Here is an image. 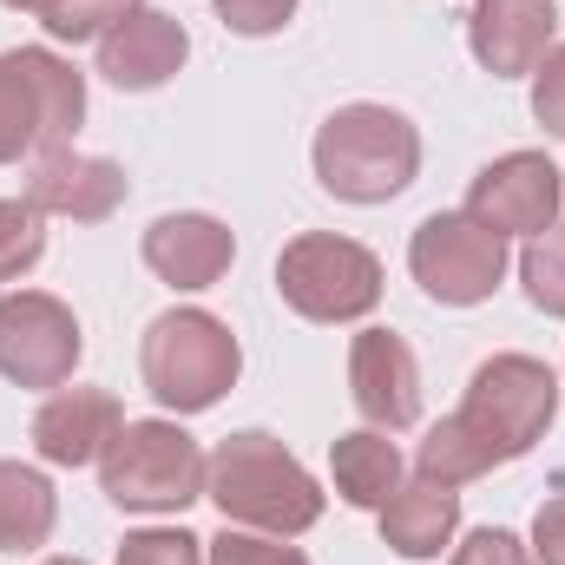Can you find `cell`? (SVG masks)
Instances as JSON below:
<instances>
[{
	"label": "cell",
	"instance_id": "3",
	"mask_svg": "<svg viewBox=\"0 0 565 565\" xmlns=\"http://www.w3.org/2000/svg\"><path fill=\"white\" fill-rule=\"evenodd\" d=\"M139 369H145V388H151L158 408H171V415H204V408H217V402L237 388L244 349H237V335H231L211 309H164V316L145 329Z\"/></svg>",
	"mask_w": 565,
	"mask_h": 565
},
{
	"label": "cell",
	"instance_id": "22",
	"mask_svg": "<svg viewBox=\"0 0 565 565\" xmlns=\"http://www.w3.org/2000/svg\"><path fill=\"white\" fill-rule=\"evenodd\" d=\"M46 257V217L26 198H0V282H20Z\"/></svg>",
	"mask_w": 565,
	"mask_h": 565
},
{
	"label": "cell",
	"instance_id": "28",
	"mask_svg": "<svg viewBox=\"0 0 565 565\" xmlns=\"http://www.w3.org/2000/svg\"><path fill=\"white\" fill-rule=\"evenodd\" d=\"M454 565H533V546L507 526H480L454 546Z\"/></svg>",
	"mask_w": 565,
	"mask_h": 565
},
{
	"label": "cell",
	"instance_id": "29",
	"mask_svg": "<svg viewBox=\"0 0 565 565\" xmlns=\"http://www.w3.org/2000/svg\"><path fill=\"white\" fill-rule=\"evenodd\" d=\"M533 119L565 139V46H553V53L533 66Z\"/></svg>",
	"mask_w": 565,
	"mask_h": 565
},
{
	"label": "cell",
	"instance_id": "9",
	"mask_svg": "<svg viewBox=\"0 0 565 565\" xmlns=\"http://www.w3.org/2000/svg\"><path fill=\"white\" fill-rule=\"evenodd\" d=\"M559 204H565V184H559V164L546 151H507L467 191V211L487 231H500V237H540V231H553Z\"/></svg>",
	"mask_w": 565,
	"mask_h": 565
},
{
	"label": "cell",
	"instance_id": "26",
	"mask_svg": "<svg viewBox=\"0 0 565 565\" xmlns=\"http://www.w3.org/2000/svg\"><path fill=\"white\" fill-rule=\"evenodd\" d=\"M119 565H204V540H191L184 526H145L126 533Z\"/></svg>",
	"mask_w": 565,
	"mask_h": 565
},
{
	"label": "cell",
	"instance_id": "11",
	"mask_svg": "<svg viewBox=\"0 0 565 565\" xmlns=\"http://www.w3.org/2000/svg\"><path fill=\"white\" fill-rule=\"evenodd\" d=\"M126 164L113 158H86V151H40L26 171V204L40 217H73V224H106L126 204Z\"/></svg>",
	"mask_w": 565,
	"mask_h": 565
},
{
	"label": "cell",
	"instance_id": "24",
	"mask_svg": "<svg viewBox=\"0 0 565 565\" xmlns=\"http://www.w3.org/2000/svg\"><path fill=\"white\" fill-rule=\"evenodd\" d=\"M126 13H139V0H46L40 7V26L53 33V40H106Z\"/></svg>",
	"mask_w": 565,
	"mask_h": 565
},
{
	"label": "cell",
	"instance_id": "2",
	"mask_svg": "<svg viewBox=\"0 0 565 565\" xmlns=\"http://www.w3.org/2000/svg\"><path fill=\"white\" fill-rule=\"evenodd\" d=\"M316 178L342 204H388L422 171V132L395 106H342L316 132Z\"/></svg>",
	"mask_w": 565,
	"mask_h": 565
},
{
	"label": "cell",
	"instance_id": "12",
	"mask_svg": "<svg viewBox=\"0 0 565 565\" xmlns=\"http://www.w3.org/2000/svg\"><path fill=\"white\" fill-rule=\"evenodd\" d=\"M559 33V0H473L467 13V46L493 79H520L553 53Z\"/></svg>",
	"mask_w": 565,
	"mask_h": 565
},
{
	"label": "cell",
	"instance_id": "20",
	"mask_svg": "<svg viewBox=\"0 0 565 565\" xmlns=\"http://www.w3.org/2000/svg\"><path fill=\"white\" fill-rule=\"evenodd\" d=\"M415 467H422V480H434V487H467V480L493 473L500 460H493V447H487L473 427L460 422V415H447V422L427 427V440H422V454H415Z\"/></svg>",
	"mask_w": 565,
	"mask_h": 565
},
{
	"label": "cell",
	"instance_id": "15",
	"mask_svg": "<svg viewBox=\"0 0 565 565\" xmlns=\"http://www.w3.org/2000/svg\"><path fill=\"white\" fill-rule=\"evenodd\" d=\"M231 264H237V237H231V224H217L204 211H178L145 231V270L164 277L171 289H211V282H224Z\"/></svg>",
	"mask_w": 565,
	"mask_h": 565
},
{
	"label": "cell",
	"instance_id": "31",
	"mask_svg": "<svg viewBox=\"0 0 565 565\" xmlns=\"http://www.w3.org/2000/svg\"><path fill=\"white\" fill-rule=\"evenodd\" d=\"M0 7H13V13H40L46 0H0Z\"/></svg>",
	"mask_w": 565,
	"mask_h": 565
},
{
	"label": "cell",
	"instance_id": "10",
	"mask_svg": "<svg viewBox=\"0 0 565 565\" xmlns=\"http://www.w3.org/2000/svg\"><path fill=\"white\" fill-rule=\"evenodd\" d=\"M349 395L362 408V422L382 434L422 422V362L395 329H362L349 342Z\"/></svg>",
	"mask_w": 565,
	"mask_h": 565
},
{
	"label": "cell",
	"instance_id": "19",
	"mask_svg": "<svg viewBox=\"0 0 565 565\" xmlns=\"http://www.w3.org/2000/svg\"><path fill=\"white\" fill-rule=\"evenodd\" d=\"M26 53V73H33V93H40V151H66L79 119H86V79L46 53V46H20Z\"/></svg>",
	"mask_w": 565,
	"mask_h": 565
},
{
	"label": "cell",
	"instance_id": "23",
	"mask_svg": "<svg viewBox=\"0 0 565 565\" xmlns=\"http://www.w3.org/2000/svg\"><path fill=\"white\" fill-rule=\"evenodd\" d=\"M520 282H526L533 309H546V316H565V224L540 231V237H526Z\"/></svg>",
	"mask_w": 565,
	"mask_h": 565
},
{
	"label": "cell",
	"instance_id": "14",
	"mask_svg": "<svg viewBox=\"0 0 565 565\" xmlns=\"http://www.w3.org/2000/svg\"><path fill=\"white\" fill-rule=\"evenodd\" d=\"M119 427H126V415L106 388H53L33 415V454L46 467H93Z\"/></svg>",
	"mask_w": 565,
	"mask_h": 565
},
{
	"label": "cell",
	"instance_id": "8",
	"mask_svg": "<svg viewBox=\"0 0 565 565\" xmlns=\"http://www.w3.org/2000/svg\"><path fill=\"white\" fill-rule=\"evenodd\" d=\"M79 316L46 289L0 296V375L13 388H66L79 369Z\"/></svg>",
	"mask_w": 565,
	"mask_h": 565
},
{
	"label": "cell",
	"instance_id": "16",
	"mask_svg": "<svg viewBox=\"0 0 565 565\" xmlns=\"http://www.w3.org/2000/svg\"><path fill=\"white\" fill-rule=\"evenodd\" d=\"M460 533V493L434 480H402V493L382 507V540L395 559H440Z\"/></svg>",
	"mask_w": 565,
	"mask_h": 565
},
{
	"label": "cell",
	"instance_id": "18",
	"mask_svg": "<svg viewBox=\"0 0 565 565\" xmlns=\"http://www.w3.org/2000/svg\"><path fill=\"white\" fill-rule=\"evenodd\" d=\"M53 520H60V500H53V480L40 467H20V460H0V553H33L53 540Z\"/></svg>",
	"mask_w": 565,
	"mask_h": 565
},
{
	"label": "cell",
	"instance_id": "1",
	"mask_svg": "<svg viewBox=\"0 0 565 565\" xmlns=\"http://www.w3.org/2000/svg\"><path fill=\"white\" fill-rule=\"evenodd\" d=\"M204 500H217L224 526H250V533H277V540H296L322 520L316 473L264 427L217 440L211 473H204Z\"/></svg>",
	"mask_w": 565,
	"mask_h": 565
},
{
	"label": "cell",
	"instance_id": "7",
	"mask_svg": "<svg viewBox=\"0 0 565 565\" xmlns=\"http://www.w3.org/2000/svg\"><path fill=\"white\" fill-rule=\"evenodd\" d=\"M507 237L500 231H487L473 211H434L422 231H415V244H408V270L422 282L434 302H447V309H473V302H487L500 282H507Z\"/></svg>",
	"mask_w": 565,
	"mask_h": 565
},
{
	"label": "cell",
	"instance_id": "4",
	"mask_svg": "<svg viewBox=\"0 0 565 565\" xmlns=\"http://www.w3.org/2000/svg\"><path fill=\"white\" fill-rule=\"evenodd\" d=\"M204 447L178 422H126L99 454V487L119 513H184L204 500Z\"/></svg>",
	"mask_w": 565,
	"mask_h": 565
},
{
	"label": "cell",
	"instance_id": "5",
	"mask_svg": "<svg viewBox=\"0 0 565 565\" xmlns=\"http://www.w3.org/2000/svg\"><path fill=\"white\" fill-rule=\"evenodd\" d=\"M454 415L473 427L493 447V460L507 467V460H520V454H533L546 440V427L559 415V375L546 362H533V355H493V362L473 369L467 402Z\"/></svg>",
	"mask_w": 565,
	"mask_h": 565
},
{
	"label": "cell",
	"instance_id": "27",
	"mask_svg": "<svg viewBox=\"0 0 565 565\" xmlns=\"http://www.w3.org/2000/svg\"><path fill=\"white\" fill-rule=\"evenodd\" d=\"M211 7H217V20H224L231 33H244V40L282 33L289 13H296V0H211Z\"/></svg>",
	"mask_w": 565,
	"mask_h": 565
},
{
	"label": "cell",
	"instance_id": "17",
	"mask_svg": "<svg viewBox=\"0 0 565 565\" xmlns=\"http://www.w3.org/2000/svg\"><path fill=\"white\" fill-rule=\"evenodd\" d=\"M329 473H335V493L349 507H369L382 513L395 493H402V447L382 434V427H355L329 447Z\"/></svg>",
	"mask_w": 565,
	"mask_h": 565
},
{
	"label": "cell",
	"instance_id": "21",
	"mask_svg": "<svg viewBox=\"0 0 565 565\" xmlns=\"http://www.w3.org/2000/svg\"><path fill=\"white\" fill-rule=\"evenodd\" d=\"M20 151H40V93L26 73V53H0V164H13Z\"/></svg>",
	"mask_w": 565,
	"mask_h": 565
},
{
	"label": "cell",
	"instance_id": "32",
	"mask_svg": "<svg viewBox=\"0 0 565 565\" xmlns=\"http://www.w3.org/2000/svg\"><path fill=\"white\" fill-rule=\"evenodd\" d=\"M46 565H86V559H46Z\"/></svg>",
	"mask_w": 565,
	"mask_h": 565
},
{
	"label": "cell",
	"instance_id": "6",
	"mask_svg": "<svg viewBox=\"0 0 565 565\" xmlns=\"http://www.w3.org/2000/svg\"><path fill=\"white\" fill-rule=\"evenodd\" d=\"M277 296L302 322H362L382 302V264L355 237L302 231L277 257Z\"/></svg>",
	"mask_w": 565,
	"mask_h": 565
},
{
	"label": "cell",
	"instance_id": "25",
	"mask_svg": "<svg viewBox=\"0 0 565 565\" xmlns=\"http://www.w3.org/2000/svg\"><path fill=\"white\" fill-rule=\"evenodd\" d=\"M204 565H309L302 546H289L277 533H250V526H224L211 546H204Z\"/></svg>",
	"mask_w": 565,
	"mask_h": 565
},
{
	"label": "cell",
	"instance_id": "30",
	"mask_svg": "<svg viewBox=\"0 0 565 565\" xmlns=\"http://www.w3.org/2000/svg\"><path fill=\"white\" fill-rule=\"evenodd\" d=\"M533 565H565V493L533 513Z\"/></svg>",
	"mask_w": 565,
	"mask_h": 565
},
{
	"label": "cell",
	"instance_id": "13",
	"mask_svg": "<svg viewBox=\"0 0 565 565\" xmlns=\"http://www.w3.org/2000/svg\"><path fill=\"white\" fill-rule=\"evenodd\" d=\"M184 60H191V33H184L171 13H158V7L126 13V20L99 40V73H106L119 93H158Z\"/></svg>",
	"mask_w": 565,
	"mask_h": 565
}]
</instances>
